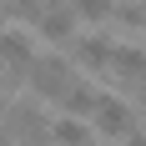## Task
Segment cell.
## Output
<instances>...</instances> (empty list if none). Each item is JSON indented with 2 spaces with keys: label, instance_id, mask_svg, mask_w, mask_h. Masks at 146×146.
<instances>
[{
  "label": "cell",
  "instance_id": "5b68a950",
  "mask_svg": "<svg viewBox=\"0 0 146 146\" xmlns=\"http://www.w3.org/2000/svg\"><path fill=\"white\" fill-rule=\"evenodd\" d=\"M71 66H91V71H106L111 60V40L106 35H71Z\"/></svg>",
  "mask_w": 146,
  "mask_h": 146
},
{
  "label": "cell",
  "instance_id": "8992f818",
  "mask_svg": "<svg viewBox=\"0 0 146 146\" xmlns=\"http://www.w3.org/2000/svg\"><path fill=\"white\" fill-rule=\"evenodd\" d=\"M106 66H111V71L121 76V81H146V50L141 45H111V60H106Z\"/></svg>",
  "mask_w": 146,
  "mask_h": 146
},
{
  "label": "cell",
  "instance_id": "277c9868",
  "mask_svg": "<svg viewBox=\"0 0 146 146\" xmlns=\"http://www.w3.org/2000/svg\"><path fill=\"white\" fill-rule=\"evenodd\" d=\"M30 35L25 30H0V66H10V81L30 71Z\"/></svg>",
  "mask_w": 146,
  "mask_h": 146
},
{
  "label": "cell",
  "instance_id": "ba28073f",
  "mask_svg": "<svg viewBox=\"0 0 146 146\" xmlns=\"http://www.w3.org/2000/svg\"><path fill=\"white\" fill-rule=\"evenodd\" d=\"M50 146H91V126L81 116H60L50 126Z\"/></svg>",
  "mask_w": 146,
  "mask_h": 146
},
{
  "label": "cell",
  "instance_id": "6da1fadb",
  "mask_svg": "<svg viewBox=\"0 0 146 146\" xmlns=\"http://www.w3.org/2000/svg\"><path fill=\"white\" fill-rule=\"evenodd\" d=\"M25 81H30V91H35L40 101H60L66 86L76 81L71 76V56H40V60H30Z\"/></svg>",
  "mask_w": 146,
  "mask_h": 146
},
{
  "label": "cell",
  "instance_id": "30bf717a",
  "mask_svg": "<svg viewBox=\"0 0 146 146\" xmlns=\"http://www.w3.org/2000/svg\"><path fill=\"white\" fill-rule=\"evenodd\" d=\"M76 10V20H91V25H101V20H111V5L116 0H66Z\"/></svg>",
  "mask_w": 146,
  "mask_h": 146
},
{
  "label": "cell",
  "instance_id": "4fadbf2b",
  "mask_svg": "<svg viewBox=\"0 0 146 146\" xmlns=\"http://www.w3.org/2000/svg\"><path fill=\"white\" fill-rule=\"evenodd\" d=\"M5 101H10V96H5V91H0V111H5Z\"/></svg>",
  "mask_w": 146,
  "mask_h": 146
},
{
  "label": "cell",
  "instance_id": "9c48e42d",
  "mask_svg": "<svg viewBox=\"0 0 146 146\" xmlns=\"http://www.w3.org/2000/svg\"><path fill=\"white\" fill-rule=\"evenodd\" d=\"M111 20L121 30H146V5L141 0H121V5H111Z\"/></svg>",
  "mask_w": 146,
  "mask_h": 146
},
{
  "label": "cell",
  "instance_id": "7c38bea8",
  "mask_svg": "<svg viewBox=\"0 0 146 146\" xmlns=\"http://www.w3.org/2000/svg\"><path fill=\"white\" fill-rule=\"evenodd\" d=\"M15 141V131H10V126H0V146H10Z\"/></svg>",
  "mask_w": 146,
  "mask_h": 146
},
{
  "label": "cell",
  "instance_id": "7a4b0ae2",
  "mask_svg": "<svg viewBox=\"0 0 146 146\" xmlns=\"http://www.w3.org/2000/svg\"><path fill=\"white\" fill-rule=\"evenodd\" d=\"M91 121H96V131H101V136H126V131H136V111L121 101V96H111V91L96 96Z\"/></svg>",
  "mask_w": 146,
  "mask_h": 146
},
{
  "label": "cell",
  "instance_id": "3957f363",
  "mask_svg": "<svg viewBox=\"0 0 146 146\" xmlns=\"http://www.w3.org/2000/svg\"><path fill=\"white\" fill-rule=\"evenodd\" d=\"M35 35H40V40L66 45V40L76 35V10H71V5H60V0H45L40 15H35Z\"/></svg>",
  "mask_w": 146,
  "mask_h": 146
},
{
  "label": "cell",
  "instance_id": "52a82bcc",
  "mask_svg": "<svg viewBox=\"0 0 146 146\" xmlns=\"http://www.w3.org/2000/svg\"><path fill=\"white\" fill-rule=\"evenodd\" d=\"M96 96H101L96 86H86V81H71V86H66V96H60V116H81V121H86L91 111H96Z\"/></svg>",
  "mask_w": 146,
  "mask_h": 146
},
{
  "label": "cell",
  "instance_id": "8fae6325",
  "mask_svg": "<svg viewBox=\"0 0 146 146\" xmlns=\"http://www.w3.org/2000/svg\"><path fill=\"white\" fill-rule=\"evenodd\" d=\"M121 141H126V146H146V131H126Z\"/></svg>",
  "mask_w": 146,
  "mask_h": 146
}]
</instances>
